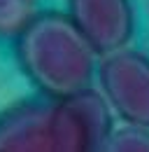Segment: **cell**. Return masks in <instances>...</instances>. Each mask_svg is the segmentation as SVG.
<instances>
[{"label": "cell", "mask_w": 149, "mask_h": 152, "mask_svg": "<svg viewBox=\"0 0 149 152\" xmlns=\"http://www.w3.org/2000/svg\"><path fill=\"white\" fill-rule=\"evenodd\" d=\"M37 14V0H0V38H17Z\"/></svg>", "instance_id": "obj_6"}, {"label": "cell", "mask_w": 149, "mask_h": 152, "mask_svg": "<svg viewBox=\"0 0 149 152\" xmlns=\"http://www.w3.org/2000/svg\"><path fill=\"white\" fill-rule=\"evenodd\" d=\"M47 105L23 101L0 115V152H49Z\"/></svg>", "instance_id": "obj_5"}, {"label": "cell", "mask_w": 149, "mask_h": 152, "mask_svg": "<svg viewBox=\"0 0 149 152\" xmlns=\"http://www.w3.org/2000/svg\"><path fill=\"white\" fill-rule=\"evenodd\" d=\"M17 61L30 84L47 98L91 87L98 54L68 12L44 10L17 35Z\"/></svg>", "instance_id": "obj_1"}, {"label": "cell", "mask_w": 149, "mask_h": 152, "mask_svg": "<svg viewBox=\"0 0 149 152\" xmlns=\"http://www.w3.org/2000/svg\"><path fill=\"white\" fill-rule=\"evenodd\" d=\"M114 129V113L105 96L93 87L51 98L47 105L49 152L105 150Z\"/></svg>", "instance_id": "obj_2"}, {"label": "cell", "mask_w": 149, "mask_h": 152, "mask_svg": "<svg viewBox=\"0 0 149 152\" xmlns=\"http://www.w3.org/2000/svg\"><path fill=\"white\" fill-rule=\"evenodd\" d=\"M105 150H110V152H149V129L124 122V126L112 129L110 138L105 143Z\"/></svg>", "instance_id": "obj_7"}, {"label": "cell", "mask_w": 149, "mask_h": 152, "mask_svg": "<svg viewBox=\"0 0 149 152\" xmlns=\"http://www.w3.org/2000/svg\"><path fill=\"white\" fill-rule=\"evenodd\" d=\"M68 17L98 56L128 47L135 35L133 0H68Z\"/></svg>", "instance_id": "obj_4"}, {"label": "cell", "mask_w": 149, "mask_h": 152, "mask_svg": "<svg viewBox=\"0 0 149 152\" xmlns=\"http://www.w3.org/2000/svg\"><path fill=\"white\" fill-rule=\"evenodd\" d=\"M95 75L100 94L112 113L126 124L149 129V56L145 52L121 47L103 54Z\"/></svg>", "instance_id": "obj_3"}]
</instances>
